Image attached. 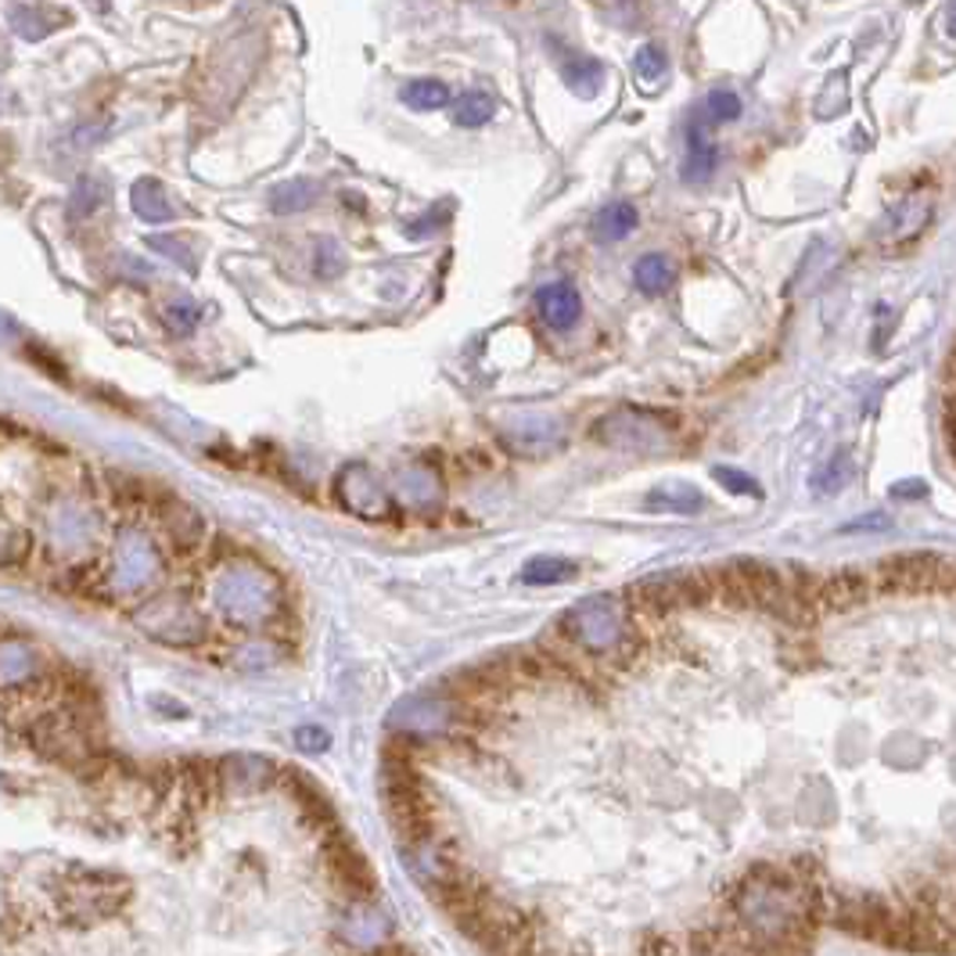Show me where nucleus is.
Returning a JSON list of instances; mask_svg holds the SVG:
<instances>
[{
    "instance_id": "nucleus-1",
    "label": "nucleus",
    "mask_w": 956,
    "mask_h": 956,
    "mask_svg": "<svg viewBox=\"0 0 956 956\" xmlns=\"http://www.w3.org/2000/svg\"><path fill=\"white\" fill-rule=\"evenodd\" d=\"M382 799H385V813L392 824V835H396L407 849H418L432 835V816H428V799L421 788V777L414 774V766L403 755L385 758L382 769Z\"/></svg>"
},
{
    "instance_id": "nucleus-2",
    "label": "nucleus",
    "mask_w": 956,
    "mask_h": 956,
    "mask_svg": "<svg viewBox=\"0 0 956 956\" xmlns=\"http://www.w3.org/2000/svg\"><path fill=\"white\" fill-rule=\"evenodd\" d=\"M493 432L500 446L514 457H550L565 446V418L550 410H497L493 414Z\"/></svg>"
},
{
    "instance_id": "nucleus-3",
    "label": "nucleus",
    "mask_w": 956,
    "mask_h": 956,
    "mask_svg": "<svg viewBox=\"0 0 956 956\" xmlns=\"http://www.w3.org/2000/svg\"><path fill=\"white\" fill-rule=\"evenodd\" d=\"M561 630L569 633L572 644H579L583 652L594 655H611L616 647L626 644V619H622V608L616 597H586L575 608L565 611L561 619Z\"/></svg>"
},
{
    "instance_id": "nucleus-4",
    "label": "nucleus",
    "mask_w": 956,
    "mask_h": 956,
    "mask_svg": "<svg viewBox=\"0 0 956 956\" xmlns=\"http://www.w3.org/2000/svg\"><path fill=\"white\" fill-rule=\"evenodd\" d=\"M130 896V885L116 874H105V870H83V874H72L61 888V910L72 924H97L105 917H112Z\"/></svg>"
},
{
    "instance_id": "nucleus-5",
    "label": "nucleus",
    "mask_w": 956,
    "mask_h": 956,
    "mask_svg": "<svg viewBox=\"0 0 956 956\" xmlns=\"http://www.w3.org/2000/svg\"><path fill=\"white\" fill-rule=\"evenodd\" d=\"M719 590L716 575L705 572H661L652 579L633 583V605L647 616H672V611L697 608Z\"/></svg>"
},
{
    "instance_id": "nucleus-6",
    "label": "nucleus",
    "mask_w": 956,
    "mask_h": 956,
    "mask_svg": "<svg viewBox=\"0 0 956 956\" xmlns=\"http://www.w3.org/2000/svg\"><path fill=\"white\" fill-rule=\"evenodd\" d=\"M216 605L235 622H263L277 611V586L252 565H235L216 586Z\"/></svg>"
},
{
    "instance_id": "nucleus-7",
    "label": "nucleus",
    "mask_w": 956,
    "mask_h": 956,
    "mask_svg": "<svg viewBox=\"0 0 956 956\" xmlns=\"http://www.w3.org/2000/svg\"><path fill=\"white\" fill-rule=\"evenodd\" d=\"M594 439L616 450L658 453L672 443V425L652 410H616L594 425Z\"/></svg>"
},
{
    "instance_id": "nucleus-8",
    "label": "nucleus",
    "mask_w": 956,
    "mask_h": 956,
    "mask_svg": "<svg viewBox=\"0 0 956 956\" xmlns=\"http://www.w3.org/2000/svg\"><path fill=\"white\" fill-rule=\"evenodd\" d=\"M29 744L44 758H51V763H61V766H72V769H83L94 758V744L87 738V727L69 713L36 719L33 730H29Z\"/></svg>"
},
{
    "instance_id": "nucleus-9",
    "label": "nucleus",
    "mask_w": 956,
    "mask_h": 956,
    "mask_svg": "<svg viewBox=\"0 0 956 956\" xmlns=\"http://www.w3.org/2000/svg\"><path fill=\"white\" fill-rule=\"evenodd\" d=\"M138 626L148 636H155V641L177 644V647L199 644L205 633L202 616L191 605H183L180 597H158L152 605H144L138 611Z\"/></svg>"
},
{
    "instance_id": "nucleus-10",
    "label": "nucleus",
    "mask_w": 956,
    "mask_h": 956,
    "mask_svg": "<svg viewBox=\"0 0 956 956\" xmlns=\"http://www.w3.org/2000/svg\"><path fill=\"white\" fill-rule=\"evenodd\" d=\"M163 572V558H158V547L152 543V536H144L141 529H127L116 539V586L119 590H138V586H148L158 579Z\"/></svg>"
},
{
    "instance_id": "nucleus-11",
    "label": "nucleus",
    "mask_w": 956,
    "mask_h": 956,
    "mask_svg": "<svg viewBox=\"0 0 956 956\" xmlns=\"http://www.w3.org/2000/svg\"><path fill=\"white\" fill-rule=\"evenodd\" d=\"M338 500L346 504V511H352L357 518H367V522L396 518V504L389 500L385 486L371 475L367 464H349V468L338 475Z\"/></svg>"
},
{
    "instance_id": "nucleus-12",
    "label": "nucleus",
    "mask_w": 956,
    "mask_h": 956,
    "mask_svg": "<svg viewBox=\"0 0 956 956\" xmlns=\"http://www.w3.org/2000/svg\"><path fill=\"white\" fill-rule=\"evenodd\" d=\"M453 705L443 702L435 694H421V697H407L396 713H392V727H399V733H421V738H435V733H446L453 727Z\"/></svg>"
},
{
    "instance_id": "nucleus-13",
    "label": "nucleus",
    "mask_w": 956,
    "mask_h": 956,
    "mask_svg": "<svg viewBox=\"0 0 956 956\" xmlns=\"http://www.w3.org/2000/svg\"><path fill=\"white\" fill-rule=\"evenodd\" d=\"M324 860H327L331 874H335L352 896H371L374 870H371V863H367V856L346 835H331L324 841Z\"/></svg>"
},
{
    "instance_id": "nucleus-14",
    "label": "nucleus",
    "mask_w": 956,
    "mask_h": 956,
    "mask_svg": "<svg viewBox=\"0 0 956 956\" xmlns=\"http://www.w3.org/2000/svg\"><path fill=\"white\" fill-rule=\"evenodd\" d=\"M396 497L403 500V504H410L414 511L435 514L446 500V482H443V475H439L435 468H428V464H410V468H403L396 478Z\"/></svg>"
},
{
    "instance_id": "nucleus-15",
    "label": "nucleus",
    "mask_w": 956,
    "mask_h": 956,
    "mask_svg": "<svg viewBox=\"0 0 956 956\" xmlns=\"http://www.w3.org/2000/svg\"><path fill=\"white\" fill-rule=\"evenodd\" d=\"M536 306L543 313V321L558 331H569L583 313V299L572 280H550V285H543L536 291Z\"/></svg>"
},
{
    "instance_id": "nucleus-16",
    "label": "nucleus",
    "mask_w": 956,
    "mask_h": 956,
    "mask_svg": "<svg viewBox=\"0 0 956 956\" xmlns=\"http://www.w3.org/2000/svg\"><path fill=\"white\" fill-rule=\"evenodd\" d=\"M719 166V148L708 138V122L694 116L688 122V163H683V180L688 183H705Z\"/></svg>"
},
{
    "instance_id": "nucleus-17",
    "label": "nucleus",
    "mask_w": 956,
    "mask_h": 956,
    "mask_svg": "<svg viewBox=\"0 0 956 956\" xmlns=\"http://www.w3.org/2000/svg\"><path fill=\"white\" fill-rule=\"evenodd\" d=\"M219 774H224V788L230 791H260L277 777V769L266 755H230L219 766Z\"/></svg>"
},
{
    "instance_id": "nucleus-18",
    "label": "nucleus",
    "mask_w": 956,
    "mask_h": 956,
    "mask_svg": "<svg viewBox=\"0 0 956 956\" xmlns=\"http://www.w3.org/2000/svg\"><path fill=\"white\" fill-rule=\"evenodd\" d=\"M130 202H133V213H138L144 224H166V219L174 216L169 194H166V188L155 177H141L138 183H133V188H130Z\"/></svg>"
},
{
    "instance_id": "nucleus-19",
    "label": "nucleus",
    "mask_w": 956,
    "mask_h": 956,
    "mask_svg": "<svg viewBox=\"0 0 956 956\" xmlns=\"http://www.w3.org/2000/svg\"><path fill=\"white\" fill-rule=\"evenodd\" d=\"M647 507L652 511H672V514H697L705 511V497L694 486L683 482H666L647 493Z\"/></svg>"
},
{
    "instance_id": "nucleus-20",
    "label": "nucleus",
    "mask_w": 956,
    "mask_h": 956,
    "mask_svg": "<svg viewBox=\"0 0 956 956\" xmlns=\"http://www.w3.org/2000/svg\"><path fill=\"white\" fill-rule=\"evenodd\" d=\"M288 784H291V799L299 802V809L306 813V820H310V824H316V827H335V809H331V802L324 799L321 791H316V784H310L306 777H299V774H288L285 777Z\"/></svg>"
},
{
    "instance_id": "nucleus-21",
    "label": "nucleus",
    "mask_w": 956,
    "mask_h": 956,
    "mask_svg": "<svg viewBox=\"0 0 956 956\" xmlns=\"http://www.w3.org/2000/svg\"><path fill=\"white\" fill-rule=\"evenodd\" d=\"M672 277H677V270H672V263L658 252L641 255L633 266V285L641 288L644 296H661V291H669Z\"/></svg>"
},
{
    "instance_id": "nucleus-22",
    "label": "nucleus",
    "mask_w": 956,
    "mask_h": 956,
    "mask_svg": "<svg viewBox=\"0 0 956 956\" xmlns=\"http://www.w3.org/2000/svg\"><path fill=\"white\" fill-rule=\"evenodd\" d=\"M636 227V210L630 202H608L605 210L594 216V235L597 241H622Z\"/></svg>"
},
{
    "instance_id": "nucleus-23",
    "label": "nucleus",
    "mask_w": 956,
    "mask_h": 956,
    "mask_svg": "<svg viewBox=\"0 0 956 956\" xmlns=\"http://www.w3.org/2000/svg\"><path fill=\"white\" fill-rule=\"evenodd\" d=\"M163 522L169 536L177 539V547H191L202 539V518L199 511H194L191 504H183V500H169V504L163 507Z\"/></svg>"
},
{
    "instance_id": "nucleus-24",
    "label": "nucleus",
    "mask_w": 956,
    "mask_h": 956,
    "mask_svg": "<svg viewBox=\"0 0 956 956\" xmlns=\"http://www.w3.org/2000/svg\"><path fill=\"white\" fill-rule=\"evenodd\" d=\"M316 194H321V188H316L313 180H288V183H280V188H274V194H270V210H274L277 216L302 213V210H310Z\"/></svg>"
},
{
    "instance_id": "nucleus-25",
    "label": "nucleus",
    "mask_w": 956,
    "mask_h": 956,
    "mask_svg": "<svg viewBox=\"0 0 956 956\" xmlns=\"http://www.w3.org/2000/svg\"><path fill=\"white\" fill-rule=\"evenodd\" d=\"M385 931H389V921L371 903H360L357 910H349L346 917V935L357 942V946H378V939H382Z\"/></svg>"
},
{
    "instance_id": "nucleus-26",
    "label": "nucleus",
    "mask_w": 956,
    "mask_h": 956,
    "mask_svg": "<svg viewBox=\"0 0 956 956\" xmlns=\"http://www.w3.org/2000/svg\"><path fill=\"white\" fill-rule=\"evenodd\" d=\"M493 112H497V105L486 91H464L457 101H453V122L464 130L486 127V122L493 119Z\"/></svg>"
},
{
    "instance_id": "nucleus-27",
    "label": "nucleus",
    "mask_w": 956,
    "mask_h": 956,
    "mask_svg": "<svg viewBox=\"0 0 956 956\" xmlns=\"http://www.w3.org/2000/svg\"><path fill=\"white\" fill-rule=\"evenodd\" d=\"M561 76H565L569 87L579 94V97H590L600 91V80H605V65H600L597 58H572L565 69H561Z\"/></svg>"
},
{
    "instance_id": "nucleus-28",
    "label": "nucleus",
    "mask_w": 956,
    "mask_h": 956,
    "mask_svg": "<svg viewBox=\"0 0 956 956\" xmlns=\"http://www.w3.org/2000/svg\"><path fill=\"white\" fill-rule=\"evenodd\" d=\"M572 575H575V565L565 558H533L529 565L522 569L518 579L525 586H558V583L572 579Z\"/></svg>"
},
{
    "instance_id": "nucleus-29",
    "label": "nucleus",
    "mask_w": 956,
    "mask_h": 956,
    "mask_svg": "<svg viewBox=\"0 0 956 956\" xmlns=\"http://www.w3.org/2000/svg\"><path fill=\"white\" fill-rule=\"evenodd\" d=\"M403 105H410L414 112H435L450 105V87L439 80H414L403 87Z\"/></svg>"
},
{
    "instance_id": "nucleus-30",
    "label": "nucleus",
    "mask_w": 956,
    "mask_h": 956,
    "mask_svg": "<svg viewBox=\"0 0 956 956\" xmlns=\"http://www.w3.org/2000/svg\"><path fill=\"white\" fill-rule=\"evenodd\" d=\"M199 321H202V310H199V302H191L188 296H180V299H169L166 306H163V324H166V331L174 338H188L194 327H199Z\"/></svg>"
},
{
    "instance_id": "nucleus-31",
    "label": "nucleus",
    "mask_w": 956,
    "mask_h": 956,
    "mask_svg": "<svg viewBox=\"0 0 956 956\" xmlns=\"http://www.w3.org/2000/svg\"><path fill=\"white\" fill-rule=\"evenodd\" d=\"M633 69H636V80L661 83V80H666V72H669V58H666V51H661L658 44H644V47H636Z\"/></svg>"
},
{
    "instance_id": "nucleus-32",
    "label": "nucleus",
    "mask_w": 956,
    "mask_h": 956,
    "mask_svg": "<svg viewBox=\"0 0 956 956\" xmlns=\"http://www.w3.org/2000/svg\"><path fill=\"white\" fill-rule=\"evenodd\" d=\"M148 244H152L155 252L169 255L174 263H180L183 270H188V274H199V255H194V249L183 238H158V235H152Z\"/></svg>"
},
{
    "instance_id": "nucleus-33",
    "label": "nucleus",
    "mask_w": 956,
    "mask_h": 956,
    "mask_svg": "<svg viewBox=\"0 0 956 956\" xmlns=\"http://www.w3.org/2000/svg\"><path fill=\"white\" fill-rule=\"evenodd\" d=\"M705 116L713 122H733L741 116V97L727 91V87H716L713 94L705 97Z\"/></svg>"
},
{
    "instance_id": "nucleus-34",
    "label": "nucleus",
    "mask_w": 956,
    "mask_h": 956,
    "mask_svg": "<svg viewBox=\"0 0 956 956\" xmlns=\"http://www.w3.org/2000/svg\"><path fill=\"white\" fill-rule=\"evenodd\" d=\"M313 270H316V277H324V280L338 277L342 270H346V255H342V249H338V244L331 241V238H321V241H316Z\"/></svg>"
},
{
    "instance_id": "nucleus-35",
    "label": "nucleus",
    "mask_w": 956,
    "mask_h": 956,
    "mask_svg": "<svg viewBox=\"0 0 956 956\" xmlns=\"http://www.w3.org/2000/svg\"><path fill=\"white\" fill-rule=\"evenodd\" d=\"M11 26L19 29V36H29V40H40V36L51 29V22L40 19V11L36 8H19L15 15H11Z\"/></svg>"
},
{
    "instance_id": "nucleus-36",
    "label": "nucleus",
    "mask_w": 956,
    "mask_h": 956,
    "mask_svg": "<svg viewBox=\"0 0 956 956\" xmlns=\"http://www.w3.org/2000/svg\"><path fill=\"white\" fill-rule=\"evenodd\" d=\"M716 475V482L722 486V489H730V493H738V497H763V489H758L752 478H748L744 471H738V468H716L713 471Z\"/></svg>"
},
{
    "instance_id": "nucleus-37",
    "label": "nucleus",
    "mask_w": 956,
    "mask_h": 956,
    "mask_svg": "<svg viewBox=\"0 0 956 956\" xmlns=\"http://www.w3.org/2000/svg\"><path fill=\"white\" fill-rule=\"evenodd\" d=\"M296 744L302 748L306 755H321L331 748V733L324 727H299L296 730Z\"/></svg>"
},
{
    "instance_id": "nucleus-38",
    "label": "nucleus",
    "mask_w": 956,
    "mask_h": 956,
    "mask_svg": "<svg viewBox=\"0 0 956 956\" xmlns=\"http://www.w3.org/2000/svg\"><path fill=\"white\" fill-rule=\"evenodd\" d=\"M26 550H29V533H19V529H4V561L8 565H15L19 558H26Z\"/></svg>"
},
{
    "instance_id": "nucleus-39",
    "label": "nucleus",
    "mask_w": 956,
    "mask_h": 956,
    "mask_svg": "<svg viewBox=\"0 0 956 956\" xmlns=\"http://www.w3.org/2000/svg\"><path fill=\"white\" fill-rule=\"evenodd\" d=\"M101 199H105V188H101V183H94V180H83V183H80V191H76V213H83V216H87V213H91L94 205L101 202Z\"/></svg>"
},
{
    "instance_id": "nucleus-40",
    "label": "nucleus",
    "mask_w": 956,
    "mask_h": 956,
    "mask_svg": "<svg viewBox=\"0 0 956 956\" xmlns=\"http://www.w3.org/2000/svg\"><path fill=\"white\" fill-rule=\"evenodd\" d=\"M446 219H450V213H446V210H439V216H432V219L425 216L421 224H410V227H407V235H410V238H425V235H432L435 227H443Z\"/></svg>"
},
{
    "instance_id": "nucleus-41",
    "label": "nucleus",
    "mask_w": 956,
    "mask_h": 956,
    "mask_svg": "<svg viewBox=\"0 0 956 956\" xmlns=\"http://www.w3.org/2000/svg\"><path fill=\"white\" fill-rule=\"evenodd\" d=\"M874 525H881V529H885V525H888V514H867V518L849 522L841 533H863V529H874Z\"/></svg>"
},
{
    "instance_id": "nucleus-42",
    "label": "nucleus",
    "mask_w": 956,
    "mask_h": 956,
    "mask_svg": "<svg viewBox=\"0 0 956 956\" xmlns=\"http://www.w3.org/2000/svg\"><path fill=\"white\" fill-rule=\"evenodd\" d=\"M906 493H924L921 482H903V486H892V497H906Z\"/></svg>"
},
{
    "instance_id": "nucleus-43",
    "label": "nucleus",
    "mask_w": 956,
    "mask_h": 956,
    "mask_svg": "<svg viewBox=\"0 0 956 956\" xmlns=\"http://www.w3.org/2000/svg\"><path fill=\"white\" fill-rule=\"evenodd\" d=\"M946 29H949V36H953V40H956V0H953L949 15H946Z\"/></svg>"
}]
</instances>
